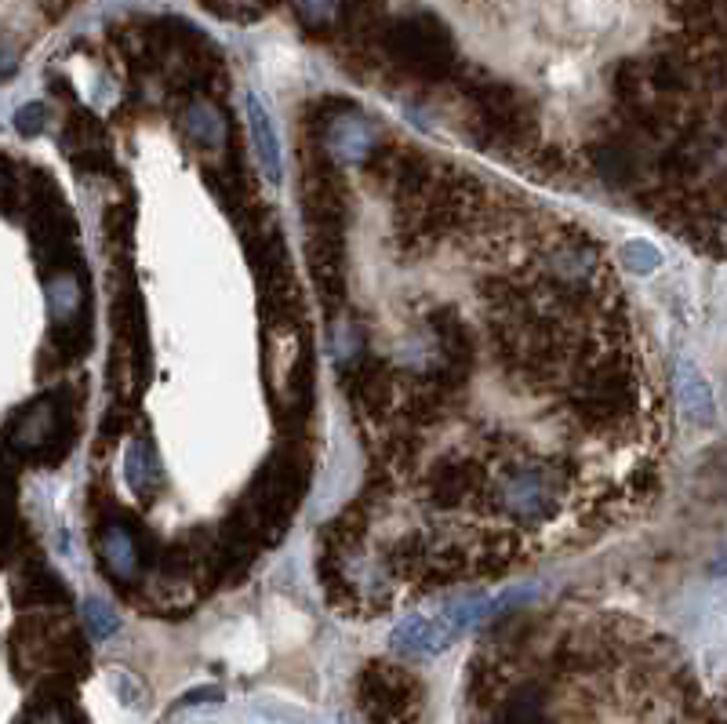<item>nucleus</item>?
<instances>
[{"label": "nucleus", "mask_w": 727, "mask_h": 724, "mask_svg": "<svg viewBox=\"0 0 727 724\" xmlns=\"http://www.w3.org/2000/svg\"><path fill=\"white\" fill-rule=\"evenodd\" d=\"M422 684L404 666L371 663L357 684L360 714L368 724H415L422 714Z\"/></svg>", "instance_id": "obj_1"}, {"label": "nucleus", "mask_w": 727, "mask_h": 724, "mask_svg": "<svg viewBox=\"0 0 727 724\" xmlns=\"http://www.w3.org/2000/svg\"><path fill=\"white\" fill-rule=\"evenodd\" d=\"M251 110V131H255V146H259V157L262 164H266V175L273 182L280 179V150H277V135H273V128H269L266 113L255 106V102H248Z\"/></svg>", "instance_id": "obj_2"}, {"label": "nucleus", "mask_w": 727, "mask_h": 724, "mask_svg": "<svg viewBox=\"0 0 727 724\" xmlns=\"http://www.w3.org/2000/svg\"><path fill=\"white\" fill-rule=\"evenodd\" d=\"M680 393H684V404H688L695 415H698V401H702V408H706V412H713V408H709L706 386L698 383V375L691 372V364H680Z\"/></svg>", "instance_id": "obj_3"}, {"label": "nucleus", "mask_w": 727, "mask_h": 724, "mask_svg": "<svg viewBox=\"0 0 727 724\" xmlns=\"http://www.w3.org/2000/svg\"><path fill=\"white\" fill-rule=\"evenodd\" d=\"M622 262H626V266H633L637 273H651L658 266V252L651 248V244L633 241V244H626V248H622Z\"/></svg>", "instance_id": "obj_4"}, {"label": "nucleus", "mask_w": 727, "mask_h": 724, "mask_svg": "<svg viewBox=\"0 0 727 724\" xmlns=\"http://www.w3.org/2000/svg\"><path fill=\"white\" fill-rule=\"evenodd\" d=\"M88 623H95V637H102V634H110L113 626V615H110V608H102L99 601L95 604H88Z\"/></svg>", "instance_id": "obj_5"}]
</instances>
